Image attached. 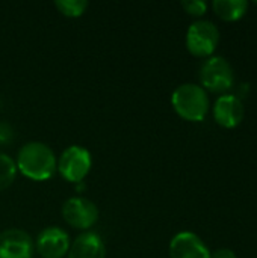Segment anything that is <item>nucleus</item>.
<instances>
[{
    "mask_svg": "<svg viewBox=\"0 0 257 258\" xmlns=\"http://www.w3.org/2000/svg\"><path fill=\"white\" fill-rule=\"evenodd\" d=\"M17 171L33 181H45L52 178L58 168L55 153L42 142H29L23 145L17 154Z\"/></svg>",
    "mask_w": 257,
    "mask_h": 258,
    "instance_id": "obj_1",
    "label": "nucleus"
},
{
    "mask_svg": "<svg viewBox=\"0 0 257 258\" xmlns=\"http://www.w3.org/2000/svg\"><path fill=\"white\" fill-rule=\"evenodd\" d=\"M171 104L180 118L192 122L203 121L211 106L208 92L195 83H183L176 88L171 95Z\"/></svg>",
    "mask_w": 257,
    "mask_h": 258,
    "instance_id": "obj_2",
    "label": "nucleus"
},
{
    "mask_svg": "<svg viewBox=\"0 0 257 258\" xmlns=\"http://www.w3.org/2000/svg\"><path fill=\"white\" fill-rule=\"evenodd\" d=\"M200 82L204 91L208 89L217 94L226 92L233 86L235 82L233 68L224 57L211 56L200 68Z\"/></svg>",
    "mask_w": 257,
    "mask_h": 258,
    "instance_id": "obj_3",
    "label": "nucleus"
},
{
    "mask_svg": "<svg viewBox=\"0 0 257 258\" xmlns=\"http://www.w3.org/2000/svg\"><path fill=\"white\" fill-rule=\"evenodd\" d=\"M220 42L218 27L208 20L192 23L186 32V48L197 57H209L214 54Z\"/></svg>",
    "mask_w": 257,
    "mask_h": 258,
    "instance_id": "obj_4",
    "label": "nucleus"
},
{
    "mask_svg": "<svg viewBox=\"0 0 257 258\" xmlns=\"http://www.w3.org/2000/svg\"><path fill=\"white\" fill-rule=\"evenodd\" d=\"M92 166L91 154L86 148H82L79 145H71L62 151L58 160V168L59 174L62 175L64 180L68 183H82L83 178L89 174Z\"/></svg>",
    "mask_w": 257,
    "mask_h": 258,
    "instance_id": "obj_5",
    "label": "nucleus"
},
{
    "mask_svg": "<svg viewBox=\"0 0 257 258\" xmlns=\"http://www.w3.org/2000/svg\"><path fill=\"white\" fill-rule=\"evenodd\" d=\"M62 218L74 230H89L98 221V209L88 198L73 197L62 206Z\"/></svg>",
    "mask_w": 257,
    "mask_h": 258,
    "instance_id": "obj_6",
    "label": "nucleus"
},
{
    "mask_svg": "<svg viewBox=\"0 0 257 258\" xmlns=\"http://www.w3.org/2000/svg\"><path fill=\"white\" fill-rule=\"evenodd\" d=\"M70 246V236L59 227L44 228L35 242V248L42 258H64L68 254Z\"/></svg>",
    "mask_w": 257,
    "mask_h": 258,
    "instance_id": "obj_7",
    "label": "nucleus"
},
{
    "mask_svg": "<svg viewBox=\"0 0 257 258\" xmlns=\"http://www.w3.org/2000/svg\"><path fill=\"white\" fill-rule=\"evenodd\" d=\"M33 251L35 243L26 231L11 228L0 234V258H32Z\"/></svg>",
    "mask_w": 257,
    "mask_h": 258,
    "instance_id": "obj_8",
    "label": "nucleus"
},
{
    "mask_svg": "<svg viewBox=\"0 0 257 258\" xmlns=\"http://www.w3.org/2000/svg\"><path fill=\"white\" fill-rule=\"evenodd\" d=\"M170 258H211V251L197 234L182 231L170 242Z\"/></svg>",
    "mask_w": 257,
    "mask_h": 258,
    "instance_id": "obj_9",
    "label": "nucleus"
},
{
    "mask_svg": "<svg viewBox=\"0 0 257 258\" xmlns=\"http://www.w3.org/2000/svg\"><path fill=\"white\" fill-rule=\"evenodd\" d=\"M214 118L224 128H235L244 119V104L239 97L224 94L214 104Z\"/></svg>",
    "mask_w": 257,
    "mask_h": 258,
    "instance_id": "obj_10",
    "label": "nucleus"
},
{
    "mask_svg": "<svg viewBox=\"0 0 257 258\" xmlns=\"http://www.w3.org/2000/svg\"><path fill=\"white\" fill-rule=\"evenodd\" d=\"M67 255L68 258H105L106 248L97 233L85 231L74 239Z\"/></svg>",
    "mask_w": 257,
    "mask_h": 258,
    "instance_id": "obj_11",
    "label": "nucleus"
},
{
    "mask_svg": "<svg viewBox=\"0 0 257 258\" xmlns=\"http://www.w3.org/2000/svg\"><path fill=\"white\" fill-rule=\"evenodd\" d=\"M214 12L224 21H238L241 20L248 8L245 0H215L212 3Z\"/></svg>",
    "mask_w": 257,
    "mask_h": 258,
    "instance_id": "obj_12",
    "label": "nucleus"
},
{
    "mask_svg": "<svg viewBox=\"0 0 257 258\" xmlns=\"http://www.w3.org/2000/svg\"><path fill=\"white\" fill-rule=\"evenodd\" d=\"M17 177L15 162L5 153H0V192L8 189Z\"/></svg>",
    "mask_w": 257,
    "mask_h": 258,
    "instance_id": "obj_13",
    "label": "nucleus"
},
{
    "mask_svg": "<svg viewBox=\"0 0 257 258\" xmlns=\"http://www.w3.org/2000/svg\"><path fill=\"white\" fill-rule=\"evenodd\" d=\"M55 5L62 15L70 18H77L83 15V12L88 8L86 0H56Z\"/></svg>",
    "mask_w": 257,
    "mask_h": 258,
    "instance_id": "obj_14",
    "label": "nucleus"
},
{
    "mask_svg": "<svg viewBox=\"0 0 257 258\" xmlns=\"http://www.w3.org/2000/svg\"><path fill=\"white\" fill-rule=\"evenodd\" d=\"M182 8L192 17H201L206 14L208 5L203 0H185L182 2Z\"/></svg>",
    "mask_w": 257,
    "mask_h": 258,
    "instance_id": "obj_15",
    "label": "nucleus"
},
{
    "mask_svg": "<svg viewBox=\"0 0 257 258\" xmlns=\"http://www.w3.org/2000/svg\"><path fill=\"white\" fill-rule=\"evenodd\" d=\"M12 138H14V132H12L11 125L0 121V147L8 145L12 141Z\"/></svg>",
    "mask_w": 257,
    "mask_h": 258,
    "instance_id": "obj_16",
    "label": "nucleus"
},
{
    "mask_svg": "<svg viewBox=\"0 0 257 258\" xmlns=\"http://www.w3.org/2000/svg\"><path fill=\"white\" fill-rule=\"evenodd\" d=\"M211 258H238V257H236V254H235L232 249L221 248V249H217L214 254H211Z\"/></svg>",
    "mask_w": 257,
    "mask_h": 258,
    "instance_id": "obj_17",
    "label": "nucleus"
},
{
    "mask_svg": "<svg viewBox=\"0 0 257 258\" xmlns=\"http://www.w3.org/2000/svg\"><path fill=\"white\" fill-rule=\"evenodd\" d=\"M256 5H257V2H256Z\"/></svg>",
    "mask_w": 257,
    "mask_h": 258,
    "instance_id": "obj_18",
    "label": "nucleus"
}]
</instances>
